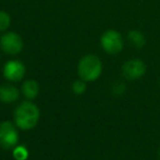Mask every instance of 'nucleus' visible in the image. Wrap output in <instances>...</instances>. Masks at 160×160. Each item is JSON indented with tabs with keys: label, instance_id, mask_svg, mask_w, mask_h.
Returning <instances> with one entry per match:
<instances>
[{
	"label": "nucleus",
	"instance_id": "6",
	"mask_svg": "<svg viewBox=\"0 0 160 160\" xmlns=\"http://www.w3.org/2000/svg\"><path fill=\"white\" fill-rule=\"evenodd\" d=\"M124 77L128 80H136L142 78L146 72V65L140 59H131L124 62L122 67Z\"/></svg>",
	"mask_w": 160,
	"mask_h": 160
},
{
	"label": "nucleus",
	"instance_id": "14",
	"mask_svg": "<svg viewBox=\"0 0 160 160\" xmlns=\"http://www.w3.org/2000/svg\"><path fill=\"white\" fill-rule=\"evenodd\" d=\"M125 91V86L122 85V83H118L113 87V92L116 94H121Z\"/></svg>",
	"mask_w": 160,
	"mask_h": 160
},
{
	"label": "nucleus",
	"instance_id": "4",
	"mask_svg": "<svg viewBox=\"0 0 160 160\" xmlns=\"http://www.w3.org/2000/svg\"><path fill=\"white\" fill-rule=\"evenodd\" d=\"M19 134L13 123L9 121L0 123V147L11 149L18 145Z\"/></svg>",
	"mask_w": 160,
	"mask_h": 160
},
{
	"label": "nucleus",
	"instance_id": "9",
	"mask_svg": "<svg viewBox=\"0 0 160 160\" xmlns=\"http://www.w3.org/2000/svg\"><path fill=\"white\" fill-rule=\"evenodd\" d=\"M38 91H40V87L38 83L35 80H27L22 85V93L24 94L25 98L28 99H34L38 97Z\"/></svg>",
	"mask_w": 160,
	"mask_h": 160
},
{
	"label": "nucleus",
	"instance_id": "5",
	"mask_svg": "<svg viewBox=\"0 0 160 160\" xmlns=\"http://www.w3.org/2000/svg\"><path fill=\"white\" fill-rule=\"evenodd\" d=\"M0 47L6 54L17 55L23 49V40L16 32H7L0 38Z\"/></svg>",
	"mask_w": 160,
	"mask_h": 160
},
{
	"label": "nucleus",
	"instance_id": "1",
	"mask_svg": "<svg viewBox=\"0 0 160 160\" xmlns=\"http://www.w3.org/2000/svg\"><path fill=\"white\" fill-rule=\"evenodd\" d=\"M40 118V110L31 101H23L14 111L16 126L23 131H29L36 126Z\"/></svg>",
	"mask_w": 160,
	"mask_h": 160
},
{
	"label": "nucleus",
	"instance_id": "7",
	"mask_svg": "<svg viewBox=\"0 0 160 160\" xmlns=\"http://www.w3.org/2000/svg\"><path fill=\"white\" fill-rule=\"evenodd\" d=\"M25 75V66L22 62L18 59L9 60L3 67V76L7 80L16 82L20 81Z\"/></svg>",
	"mask_w": 160,
	"mask_h": 160
},
{
	"label": "nucleus",
	"instance_id": "15",
	"mask_svg": "<svg viewBox=\"0 0 160 160\" xmlns=\"http://www.w3.org/2000/svg\"><path fill=\"white\" fill-rule=\"evenodd\" d=\"M159 157H160V150H159Z\"/></svg>",
	"mask_w": 160,
	"mask_h": 160
},
{
	"label": "nucleus",
	"instance_id": "10",
	"mask_svg": "<svg viewBox=\"0 0 160 160\" xmlns=\"http://www.w3.org/2000/svg\"><path fill=\"white\" fill-rule=\"evenodd\" d=\"M127 38H128L129 43L133 45L135 48H142L146 44V38H145V35L138 30H132V31L128 32L127 34Z\"/></svg>",
	"mask_w": 160,
	"mask_h": 160
},
{
	"label": "nucleus",
	"instance_id": "3",
	"mask_svg": "<svg viewBox=\"0 0 160 160\" xmlns=\"http://www.w3.org/2000/svg\"><path fill=\"white\" fill-rule=\"evenodd\" d=\"M100 43L102 48L110 55H116L122 52L124 47L122 34L116 30H108L102 34L100 38Z\"/></svg>",
	"mask_w": 160,
	"mask_h": 160
},
{
	"label": "nucleus",
	"instance_id": "12",
	"mask_svg": "<svg viewBox=\"0 0 160 160\" xmlns=\"http://www.w3.org/2000/svg\"><path fill=\"white\" fill-rule=\"evenodd\" d=\"M13 157L17 160H27L29 157V151L24 146H16L13 149Z\"/></svg>",
	"mask_w": 160,
	"mask_h": 160
},
{
	"label": "nucleus",
	"instance_id": "8",
	"mask_svg": "<svg viewBox=\"0 0 160 160\" xmlns=\"http://www.w3.org/2000/svg\"><path fill=\"white\" fill-rule=\"evenodd\" d=\"M20 92L14 86L3 83L0 86V101L2 103H13L19 99Z\"/></svg>",
	"mask_w": 160,
	"mask_h": 160
},
{
	"label": "nucleus",
	"instance_id": "11",
	"mask_svg": "<svg viewBox=\"0 0 160 160\" xmlns=\"http://www.w3.org/2000/svg\"><path fill=\"white\" fill-rule=\"evenodd\" d=\"M11 24V17L8 12L0 10V32H3L8 30V28Z\"/></svg>",
	"mask_w": 160,
	"mask_h": 160
},
{
	"label": "nucleus",
	"instance_id": "13",
	"mask_svg": "<svg viewBox=\"0 0 160 160\" xmlns=\"http://www.w3.org/2000/svg\"><path fill=\"white\" fill-rule=\"evenodd\" d=\"M71 88H72V91L75 94H82L87 90V83H86V81H83L81 79L76 80V81H73Z\"/></svg>",
	"mask_w": 160,
	"mask_h": 160
},
{
	"label": "nucleus",
	"instance_id": "2",
	"mask_svg": "<svg viewBox=\"0 0 160 160\" xmlns=\"http://www.w3.org/2000/svg\"><path fill=\"white\" fill-rule=\"evenodd\" d=\"M102 73V62L98 56L88 54L80 59L78 64V75L86 82L97 80Z\"/></svg>",
	"mask_w": 160,
	"mask_h": 160
}]
</instances>
